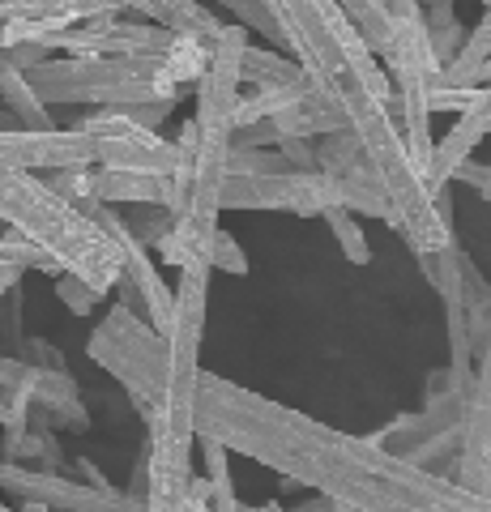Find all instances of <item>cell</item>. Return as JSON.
<instances>
[{
  "label": "cell",
  "mask_w": 491,
  "mask_h": 512,
  "mask_svg": "<svg viewBox=\"0 0 491 512\" xmlns=\"http://www.w3.org/2000/svg\"><path fill=\"white\" fill-rule=\"evenodd\" d=\"M479 197H483V201L491 205V163L483 167V184H479Z\"/></svg>",
  "instance_id": "836d02e7"
},
{
  "label": "cell",
  "mask_w": 491,
  "mask_h": 512,
  "mask_svg": "<svg viewBox=\"0 0 491 512\" xmlns=\"http://www.w3.org/2000/svg\"><path fill=\"white\" fill-rule=\"evenodd\" d=\"M171 39L176 35L154 22H133L124 13H103V18H90L73 30L47 35L39 47L47 56L65 52L69 60H99V56H163Z\"/></svg>",
  "instance_id": "8fae6325"
},
{
  "label": "cell",
  "mask_w": 491,
  "mask_h": 512,
  "mask_svg": "<svg viewBox=\"0 0 491 512\" xmlns=\"http://www.w3.org/2000/svg\"><path fill=\"white\" fill-rule=\"evenodd\" d=\"M278 150H235L231 146V158H227V175H282Z\"/></svg>",
  "instance_id": "83f0119b"
},
{
  "label": "cell",
  "mask_w": 491,
  "mask_h": 512,
  "mask_svg": "<svg viewBox=\"0 0 491 512\" xmlns=\"http://www.w3.org/2000/svg\"><path fill=\"white\" fill-rule=\"evenodd\" d=\"M487 133H491V82L474 90V103L453 120L449 133L436 141V154H432V163H427V188H432V197L440 188H449L453 171L470 163V154L479 150V141Z\"/></svg>",
  "instance_id": "9a60e30c"
},
{
  "label": "cell",
  "mask_w": 491,
  "mask_h": 512,
  "mask_svg": "<svg viewBox=\"0 0 491 512\" xmlns=\"http://www.w3.org/2000/svg\"><path fill=\"white\" fill-rule=\"evenodd\" d=\"M312 150H316V171H321V175H334V180H342V175L355 171L359 163H368V158H363L359 137L346 133V128H334V133L316 137Z\"/></svg>",
  "instance_id": "603a6c76"
},
{
  "label": "cell",
  "mask_w": 491,
  "mask_h": 512,
  "mask_svg": "<svg viewBox=\"0 0 491 512\" xmlns=\"http://www.w3.org/2000/svg\"><path fill=\"white\" fill-rule=\"evenodd\" d=\"M487 60H491V18H483L479 26L470 30V35L462 39V47L453 52L449 64H440L436 86H449V90H479Z\"/></svg>",
  "instance_id": "ac0fdd59"
},
{
  "label": "cell",
  "mask_w": 491,
  "mask_h": 512,
  "mask_svg": "<svg viewBox=\"0 0 491 512\" xmlns=\"http://www.w3.org/2000/svg\"><path fill=\"white\" fill-rule=\"evenodd\" d=\"M466 410H470V389H457L449 372H432L427 376L423 410L398 414V419H389L380 431H372L368 440L376 448H385V453H393L398 461L453 478L457 457H462Z\"/></svg>",
  "instance_id": "8992f818"
},
{
  "label": "cell",
  "mask_w": 491,
  "mask_h": 512,
  "mask_svg": "<svg viewBox=\"0 0 491 512\" xmlns=\"http://www.w3.org/2000/svg\"><path fill=\"white\" fill-rule=\"evenodd\" d=\"M35 99L52 107H141V103H180V90L167 82L163 56H99L69 60L52 56L26 73Z\"/></svg>",
  "instance_id": "5b68a950"
},
{
  "label": "cell",
  "mask_w": 491,
  "mask_h": 512,
  "mask_svg": "<svg viewBox=\"0 0 491 512\" xmlns=\"http://www.w3.org/2000/svg\"><path fill=\"white\" fill-rule=\"evenodd\" d=\"M22 274H26V269H22V265H13V261H0V299H5V295H13V291H18V282H22Z\"/></svg>",
  "instance_id": "1f68e13d"
},
{
  "label": "cell",
  "mask_w": 491,
  "mask_h": 512,
  "mask_svg": "<svg viewBox=\"0 0 491 512\" xmlns=\"http://www.w3.org/2000/svg\"><path fill=\"white\" fill-rule=\"evenodd\" d=\"M5 26H0V52L9 47H26V43H43L47 35L73 30L90 18L103 13H120L112 0H0Z\"/></svg>",
  "instance_id": "5bb4252c"
},
{
  "label": "cell",
  "mask_w": 491,
  "mask_h": 512,
  "mask_svg": "<svg viewBox=\"0 0 491 512\" xmlns=\"http://www.w3.org/2000/svg\"><path fill=\"white\" fill-rule=\"evenodd\" d=\"M0 227L35 244L60 274L86 282L94 295L116 291L120 252L99 222L56 197L39 175H0Z\"/></svg>",
  "instance_id": "277c9868"
},
{
  "label": "cell",
  "mask_w": 491,
  "mask_h": 512,
  "mask_svg": "<svg viewBox=\"0 0 491 512\" xmlns=\"http://www.w3.org/2000/svg\"><path fill=\"white\" fill-rule=\"evenodd\" d=\"M334 508H338V504H329L325 495H312V500H308V504H299L295 512H334Z\"/></svg>",
  "instance_id": "d6a6232c"
},
{
  "label": "cell",
  "mask_w": 491,
  "mask_h": 512,
  "mask_svg": "<svg viewBox=\"0 0 491 512\" xmlns=\"http://www.w3.org/2000/svg\"><path fill=\"white\" fill-rule=\"evenodd\" d=\"M334 5L346 13V22L355 26L363 47H368L376 60H385L393 47V18L385 13V5H380V0H334Z\"/></svg>",
  "instance_id": "44dd1931"
},
{
  "label": "cell",
  "mask_w": 491,
  "mask_h": 512,
  "mask_svg": "<svg viewBox=\"0 0 491 512\" xmlns=\"http://www.w3.org/2000/svg\"><path fill=\"white\" fill-rule=\"evenodd\" d=\"M120 218H124V227H129V235L137 239L141 248H150V252L171 235L167 205H129V214H120Z\"/></svg>",
  "instance_id": "cb8c5ba5"
},
{
  "label": "cell",
  "mask_w": 491,
  "mask_h": 512,
  "mask_svg": "<svg viewBox=\"0 0 491 512\" xmlns=\"http://www.w3.org/2000/svg\"><path fill=\"white\" fill-rule=\"evenodd\" d=\"M112 5L120 13H137V18L171 30V35L201 39L205 47H214L218 35H223V18L201 0H112Z\"/></svg>",
  "instance_id": "2e32d148"
},
{
  "label": "cell",
  "mask_w": 491,
  "mask_h": 512,
  "mask_svg": "<svg viewBox=\"0 0 491 512\" xmlns=\"http://www.w3.org/2000/svg\"><path fill=\"white\" fill-rule=\"evenodd\" d=\"M248 47V30L223 22L210 64L197 82L193 116L184 120L176 137V167H171V235L158 244V261L176 269H210V244L214 231L223 227V180L231 158V133H235V103H240V60ZM214 274V269H210Z\"/></svg>",
  "instance_id": "3957f363"
},
{
  "label": "cell",
  "mask_w": 491,
  "mask_h": 512,
  "mask_svg": "<svg viewBox=\"0 0 491 512\" xmlns=\"http://www.w3.org/2000/svg\"><path fill=\"white\" fill-rule=\"evenodd\" d=\"M86 355L129 393V402L141 419H150L158 406V393H163V380H167V342L158 338L146 320L129 312L124 303H116L94 325Z\"/></svg>",
  "instance_id": "52a82bcc"
},
{
  "label": "cell",
  "mask_w": 491,
  "mask_h": 512,
  "mask_svg": "<svg viewBox=\"0 0 491 512\" xmlns=\"http://www.w3.org/2000/svg\"><path fill=\"white\" fill-rule=\"evenodd\" d=\"M244 512H287L282 504H261V508H244Z\"/></svg>",
  "instance_id": "e575fe53"
},
{
  "label": "cell",
  "mask_w": 491,
  "mask_h": 512,
  "mask_svg": "<svg viewBox=\"0 0 491 512\" xmlns=\"http://www.w3.org/2000/svg\"><path fill=\"white\" fill-rule=\"evenodd\" d=\"M193 431L346 512H491V500L470 495L453 478L398 461L368 436L338 431L214 372H201Z\"/></svg>",
  "instance_id": "6da1fadb"
},
{
  "label": "cell",
  "mask_w": 491,
  "mask_h": 512,
  "mask_svg": "<svg viewBox=\"0 0 491 512\" xmlns=\"http://www.w3.org/2000/svg\"><path fill=\"white\" fill-rule=\"evenodd\" d=\"M278 158H282V167L295 171V175H308L316 171V150H312V141H278Z\"/></svg>",
  "instance_id": "f546056e"
},
{
  "label": "cell",
  "mask_w": 491,
  "mask_h": 512,
  "mask_svg": "<svg viewBox=\"0 0 491 512\" xmlns=\"http://www.w3.org/2000/svg\"><path fill=\"white\" fill-rule=\"evenodd\" d=\"M261 5L282 39V56L295 60V69L325 99L334 120L359 137L363 158L389 192L393 218H398L393 231L415 256L445 252L453 239V218H440L423 171L406 154L398 120L389 111V77L363 47L355 26L346 22V13L334 0H261Z\"/></svg>",
  "instance_id": "7a4b0ae2"
},
{
  "label": "cell",
  "mask_w": 491,
  "mask_h": 512,
  "mask_svg": "<svg viewBox=\"0 0 491 512\" xmlns=\"http://www.w3.org/2000/svg\"><path fill=\"white\" fill-rule=\"evenodd\" d=\"M453 483L466 487L470 495L491 500V316H487L479 359H474V389H470L466 436H462V457H457Z\"/></svg>",
  "instance_id": "4fadbf2b"
},
{
  "label": "cell",
  "mask_w": 491,
  "mask_h": 512,
  "mask_svg": "<svg viewBox=\"0 0 491 512\" xmlns=\"http://www.w3.org/2000/svg\"><path fill=\"white\" fill-rule=\"evenodd\" d=\"M0 512H13V508H9V504H5V500H0Z\"/></svg>",
  "instance_id": "74e56055"
},
{
  "label": "cell",
  "mask_w": 491,
  "mask_h": 512,
  "mask_svg": "<svg viewBox=\"0 0 491 512\" xmlns=\"http://www.w3.org/2000/svg\"><path fill=\"white\" fill-rule=\"evenodd\" d=\"M103 146L82 128H0V175H47L99 167Z\"/></svg>",
  "instance_id": "9c48e42d"
},
{
  "label": "cell",
  "mask_w": 491,
  "mask_h": 512,
  "mask_svg": "<svg viewBox=\"0 0 491 512\" xmlns=\"http://www.w3.org/2000/svg\"><path fill=\"white\" fill-rule=\"evenodd\" d=\"M304 77L295 69L291 56L274 52V47H244V60H240V86H278V82H295Z\"/></svg>",
  "instance_id": "7402d4cb"
},
{
  "label": "cell",
  "mask_w": 491,
  "mask_h": 512,
  "mask_svg": "<svg viewBox=\"0 0 491 512\" xmlns=\"http://www.w3.org/2000/svg\"><path fill=\"white\" fill-rule=\"evenodd\" d=\"M210 269H223V274H231V278H244V274H248V256H244V248H240V239H235L227 227L214 231Z\"/></svg>",
  "instance_id": "4316f807"
},
{
  "label": "cell",
  "mask_w": 491,
  "mask_h": 512,
  "mask_svg": "<svg viewBox=\"0 0 491 512\" xmlns=\"http://www.w3.org/2000/svg\"><path fill=\"white\" fill-rule=\"evenodd\" d=\"M0 107H5L9 116L18 120V128H56L52 111H47L35 99V90H30L26 73L13 69V64L5 60V52H0Z\"/></svg>",
  "instance_id": "ffe728a7"
},
{
  "label": "cell",
  "mask_w": 491,
  "mask_h": 512,
  "mask_svg": "<svg viewBox=\"0 0 491 512\" xmlns=\"http://www.w3.org/2000/svg\"><path fill=\"white\" fill-rule=\"evenodd\" d=\"M22 512H52V508H43V504H30V500H26V504H22Z\"/></svg>",
  "instance_id": "d590c367"
},
{
  "label": "cell",
  "mask_w": 491,
  "mask_h": 512,
  "mask_svg": "<svg viewBox=\"0 0 491 512\" xmlns=\"http://www.w3.org/2000/svg\"><path fill=\"white\" fill-rule=\"evenodd\" d=\"M483 18H491V0H483Z\"/></svg>",
  "instance_id": "8d00e7d4"
},
{
  "label": "cell",
  "mask_w": 491,
  "mask_h": 512,
  "mask_svg": "<svg viewBox=\"0 0 491 512\" xmlns=\"http://www.w3.org/2000/svg\"><path fill=\"white\" fill-rule=\"evenodd\" d=\"M325 222H329V231H334V239H338V248H342L346 261H351V265H368V261H372V244H368V235H363V227H359L355 214L329 210Z\"/></svg>",
  "instance_id": "d4e9b609"
},
{
  "label": "cell",
  "mask_w": 491,
  "mask_h": 512,
  "mask_svg": "<svg viewBox=\"0 0 491 512\" xmlns=\"http://www.w3.org/2000/svg\"><path fill=\"white\" fill-rule=\"evenodd\" d=\"M231 18H235V26L240 30H248V35H261V43L265 47H274V52H282V39H278V30H274V22H269V13H265V5L261 0H218Z\"/></svg>",
  "instance_id": "484cf974"
},
{
  "label": "cell",
  "mask_w": 491,
  "mask_h": 512,
  "mask_svg": "<svg viewBox=\"0 0 491 512\" xmlns=\"http://www.w3.org/2000/svg\"><path fill=\"white\" fill-rule=\"evenodd\" d=\"M90 197L112 210H129V205H167L171 180L167 175H137V171H107L90 167Z\"/></svg>",
  "instance_id": "e0dca14e"
},
{
  "label": "cell",
  "mask_w": 491,
  "mask_h": 512,
  "mask_svg": "<svg viewBox=\"0 0 491 512\" xmlns=\"http://www.w3.org/2000/svg\"><path fill=\"white\" fill-rule=\"evenodd\" d=\"M223 210H278L299 218H325L342 210V188L334 175L282 171V175H227L223 180Z\"/></svg>",
  "instance_id": "ba28073f"
},
{
  "label": "cell",
  "mask_w": 491,
  "mask_h": 512,
  "mask_svg": "<svg viewBox=\"0 0 491 512\" xmlns=\"http://www.w3.org/2000/svg\"><path fill=\"white\" fill-rule=\"evenodd\" d=\"M342 210L346 214H355V218H376V222H385V227L393 231L398 227V218H393V205H389V192L385 184H380V175L368 167V163H359L355 171H346L342 180Z\"/></svg>",
  "instance_id": "d6986e66"
},
{
  "label": "cell",
  "mask_w": 491,
  "mask_h": 512,
  "mask_svg": "<svg viewBox=\"0 0 491 512\" xmlns=\"http://www.w3.org/2000/svg\"><path fill=\"white\" fill-rule=\"evenodd\" d=\"M73 128H82V133H90L103 146L99 167H107V171L171 175V167H176V141H163L158 133H150V128H137L133 120H124L112 107L73 120Z\"/></svg>",
  "instance_id": "7c38bea8"
},
{
  "label": "cell",
  "mask_w": 491,
  "mask_h": 512,
  "mask_svg": "<svg viewBox=\"0 0 491 512\" xmlns=\"http://www.w3.org/2000/svg\"><path fill=\"white\" fill-rule=\"evenodd\" d=\"M171 111H176V103H141V107H120V116L133 120L137 128H150V133H158V124H163Z\"/></svg>",
  "instance_id": "4dcf8cb0"
},
{
  "label": "cell",
  "mask_w": 491,
  "mask_h": 512,
  "mask_svg": "<svg viewBox=\"0 0 491 512\" xmlns=\"http://www.w3.org/2000/svg\"><path fill=\"white\" fill-rule=\"evenodd\" d=\"M0 491L22 495V504L30 500L52 512H146V504L120 487H90L56 470L18 466V461H0Z\"/></svg>",
  "instance_id": "30bf717a"
},
{
  "label": "cell",
  "mask_w": 491,
  "mask_h": 512,
  "mask_svg": "<svg viewBox=\"0 0 491 512\" xmlns=\"http://www.w3.org/2000/svg\"><path fill=\"white\" fill-rule=\"evenodd\" d=\"M56 299L65 303L73 316H90V312L103 303V295H94L86 282H77V278H69V274H60V278H56Z\"/></svg>",
  "instance_id": "f1b7e54d"
}]
</instances>
